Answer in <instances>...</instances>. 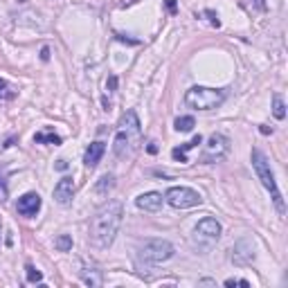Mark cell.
I'll use <instances>...</instances> for the list:
<instances>
[{
	"label": "cell",
	"instance_id": "obj_1",
	"mask_svg": "<svg viewBox=\"0 0 288 288\" xmlns=\"http://www.w3.org/2000/svg\"><path fill=\"white\" fill-rule=\"evenodd\" d=\"M122 218H124V207L120 200H108L94 212L92 220H90V241L97 248H108L115 241L117 232H120Z\"/></svg>",
	"mask_w": 288,
	"mask_h": 288
},
{
	"label": "cell",
	"instance_id": "obj_2",
	"mask_svg": "<svg viewBox=\"0 0 288 288\" xmlns=\"http://www.w3.org/2000/svg\"><path fill=\"white\" fill-rule=\"evenodd\" d=\"M225 102V90L220 88H205V86H194L184 92V104L194 110H212L218 108Z\"/></svg>",
	"mask_w": 288,
	"mask_h": 288
},
{
	"label": "cell",
	"instance_id": "obj_3",
	"mask_svg": "<svg viewBox=\"0 0 288 288\" xmlns=\"http://www.w3.org/2000/svg\"><path fill=\"white\" fill-rule=\"evenodd\" d=\"M252 166H254L256 176H259V180L264 182V187L270 192V198H272L274 207L279 210V214H284V212H286V205H284L282 192H279L277 182H274V176H272V171H270L268 160H266V156L259 151V148H254V151H252Z\"/></svg>",
	"mask_w": 288,
	"mask_h": 288
},
{
	"label": "cell",
	"instance_id": "obj_4",
	"mask_svg": "<svg viewBox=\"0 0 288 288\" xmlns=\"http://www.w3.org/2000/svg\"><path fill=\"white\" fill-rule=\"evenodd\" d=\"M140 256L144 261H151V264H160L174 256V246L164 238H148L140 246Z\"/></svg>",
	"mask_w": 288,
	"mask_h": 288
},
{
	"label": "cell",
	"instance_id": "obj_5",
	"mask_svg": "<svg viewBox=\"0 0 288 288\" xmlns=\"http://www.w3.org/2000/svg\"><path fill=\"white\" fill-rule=\"evenodd\" d=\"M164 198L176 210H189V207H196L202 202V196L192 187H171L164 194Z\"/></svg>",
	"mask_w": 288,
	"mask_h": 288
},
{
	"label": "cell",
	"instance_id": "obj_6",
	"mask_svg": "<svg viewBox=\"0 0 288 288\" xmlns=\"http://www.w3.org/2000/svg\"><path fill=\"white\" fill-rule=\"evenodd\" d=\"M228 151H230V140L225 138V135H220V133H214V135H210L205 148H202L200 162H205V164H210V162H218L220 158H225Z\"/></svg>",
	"mask_w": 288,
	"mask_h": 288
},
{
	"label": "cell",
	"instance_id": "obj_7",
	"mask_svg": "<svg viewBox=\"0 0 288 288\" xmlns=\"http://www.w3.org/2000/svg\"><path fill=\"white\" fill-rule=\"evenodd\" d=\"M220 236V225L216 218H202L200 223L196 225V241H202L205 246H212L214 241H218Z\"/></svg>",
	"mask_w": 288,
	"mask_h": 288
},
{
	"label": "cell",
	"instance_id": "obj_8",
	"mask_svg": "<svg viewBox=\"0 0 288 288\" xmlns=\"http://www.w3.org/2000/svg\"><path fill=\"white\" fill-rule=\"evenodd\" d=\"M16 210H18V214H22V216H36V212L40 210V196L34 192L25 194V196L18 198Z\"/></svg>",
	"mask_w": 288,
	"mask_h": 288
},
{
	"label": "cell",
	"instance_id": "obj_9",
	"mask_svg": "<svg viewBox=\"0 0 288 288\" xmlns=\"http://www.w3.org/2000/svg\"><path fill=\"white\" fill-rule=\"evenodd\" d=\"M72 196H74V182H72V178H61L56 182V187H54V200L58 205H68L72 200Z\"/></svg>",
	"mask_w": 288,
	"mask_h": 288
},
{
	"label": "cell",
	"instance_id": "obj_10",
	"mask_svg": "<svg viewBox=\"0 0 288 288\" xmlns=\"http://www.w3.org/2000/svg\"><path fill=\"white\" fill-rule=\"evenodd\" d=\"M135 205H138L140 210H144V212H158L162 207V194L146 192V194H142V196L135 198Z\"/></svg>",
	"mask_w": 288,
	"mask_h": 288
},
{
	"label": "cell",
	"instance_id": "obj_11",
	"mask_svg": "<svg viewBox=\"0 0 288 288\" xmlns=\"http://www.w3.org/2000/svg\"><path fill=\"white\" fill-rule=\"evenodd\" d=\"M104 151H106V144L104 142H92L88 148H86V156H84V164L88 166V169H92V166L99 164V160H102Z\"/></svg>",
	"mask_w": 288,
	"mask_h": 288
},
{
	"label": "cell",
	"instance_id": "obj_12",
	"mask_svg": "<svg viewBox=\"0 0 288 288\" xmlns=\"http://www.w3.org/2000/svg\"><path fill=\"white\" fill-rule=\"evenodd\" d=\"M122 130L128 135V140H130V135L140 138V120H138V115H135V110L124 112V117H122Z\"/></svg>",
	"mask_w": 288,
	"mask_h": 288
},
{
	"label": "cell",
	"instance_id": "obj_13",
	"mask_svg": "<svg viewBox=\"0 0 288 288\" xmlns=\"http://www.w3.org/2000/svg\"><path fill=\"white\" fill-rule=\"evenodd\" d=\"M200 142H202V138H200V135H194V140H192V142H184L182 146H178V148H174V151H171V156H174V160L187 162V156H184V153H187L189 148L198 146V144H200Z\"/></svg>",
	"mask_w": 288,
	"mask_h": 288
},
{
	"label": "cell",
	"instance_id": "obj_14",
	"mask_svg": "<svg viewBox=\"0 0 288 288\" xmlns=\"http://www.w3.org/2000/svg\"><path fill=\"white\" fill-rule=\"evenodd\" d=\"M174 126H176V130H180V133H189V130L196 126V122H194V117L184 115V117H178V120L174 122Z\"/></svg>",
	"mask_w": 288,
	"mask_h": 288
},
{
	"label": "cell",
	"instance_id": "obj_15",
	"mask_svg": "<svg viewBox=\"0 0 288 288\" xmlns=\"http://www.w3.org/2000/svg\"><path fill=\"white\" fill-rule=\"evenodd\" d=\"M81 277H84L86 284H90V286H102V274H99V270H81Z\"/></svg>",
	"mask_w": 288,
	"mask_h": 288
},
{
	"label": "cell",
	"instance_id": "obj_16",
	"mask_svg": "<svg viewBox=\"0 0 288 288\" xmlns=\"http://www.w3.org/2000/svg\"><path fill=\"white\" fill-rule=\"evenodd\" d=\"M272 112L277 120H284V117H286V106H284L282 94H272Z\"/></svg>",
	"mask_w": 288,
	"mask_h": 288
},
{
	"label": "cell",
	"instance_id": "obj_17",
	"mask_svg": "<svg viewBox=\"0 0 288 288\" xmlns=\"http://www.w3.org/2000/svg\"><path fill=\"white\" fill-rule=\"evenodd\" d=\"M14 97H16V88H12V86L0 76V99H14Z\"/></svg>",
	"mask_w": 288,
	"mask_h": 288
},
{
	"label": "cell",
	"instance_id": "obj_18",
	"mask_svg": "<svg viewBox=\"0 0 288 288\" xmlns=\"http://www.w3.org/2000/svg\"><path fill=\"white\" fill-rule=\"evenodd\" d=\"M36 142H48V144H54V146H58L61 144V138L58 135H48V133H36L34 135Z\"/></svg>",
	"mask_w": 288,
	"mask_h": 288
},
{
	"label": "cell",
	"instance_id": "obj_19",
	"mask_svg": "<svg viewBox=\"0 0 288 288\" xmlns=\"http://www.w3.org/2000/svg\"><path fill=\"white\" fill-rule=\"evenodd\" d=\"M54 246H56L61 252H68V250L72 248V238L68 236V234H61V236H58L56 241H54Z\"/></svg>",
	"mask_w": 288,
	"mask_h": 288
},
{
	"label": "cell",
	"instance_id": "obj_20",
	"mask_svg": "<svg viewBox=\"0 0 288 288\" xmlns=\"http://www.w3.org/2000/svg\"><path fill=\"white\" fill-rule=\"evenodd\" d=\"M27 282H32V284H36V282H40L43 279V274H40V270H36L32 264H27Z\"/></svg>",
	"mask_w": 288,
	"mask_h": 288
},
{
	"label": "cell",
	"instance_id": "obj_21",
	"mask_svg": "<svg viewBox=\"0 0 288 288\" xmlns=\"http://www.w3.org/2000/svg\"><path fill=\"white\" fill-rule=\"evenodd\" d=\"M225 286H243V288H248V286H250V282H246V279H228Z\"/></svg>",
	"mask_w": 288,
	"mask_h": 288
},
{
	"label": "cell",
	"instance_id": "obj_22",
	"mask_svg": "<svg viewBox=\"0 0 288 288\" xmlns=\"http://www.w3.org/2000/svg\"><path fill=\"white\" fill-rule=\"evenodd\" d=\"M106 184H108V187H112V176H104V178H102V184L97 187V192L102 194L104 189H106Z\"/></svg>",
	"mask_w": 288,
	"mask_h": 288
},
{
	"label": "cell",
	"instance_id": "obj_23",
	"mask_svg": "<svg viewBox=\"0 0 288 288\" xmlns=\"http://www.w3.org/2000/svg\"><path fill=\"white\" fill-rule=\"evenodd\" d=\"M205 14H207V16H210V22H212V25H216V27H218V25H220L218 16H216V14H214V12H210V9H207V12H205Z\"/></svg>",
	"mask_w": 288,
	"mask_h": 288
},
{
	"label": "cell",
	"instance_id": "obj_24",
	"mask_svg": "<svg viewBox=\"0 0 288 288\" xmlns=\"http://www.w3.org/2000/svg\"><path fill=\"white\" fill-rule=\"evenodd\" d=\"M106 88H108V92H112V90H115V88H117V76H110V79H108Z\"/></svg>",
	"mask_w": 288,
	"mask_h": 288
},
{
	"label": "cell",
	"instance_id": "obj_25",
	"mask_svg": "<svg viewBox=\"0 0 288 288\" xmlns=\"http://www.w3.org/2000/svg\"><path fill=\"white\" fill-rule=\"evenodd\" d=\"M0 200H7V187H4L2 178H0Z\"/></svg>",
	"mask_w": 288,
	"mask_h": 288
},
{
	"label": "cell",
	"instance_id": "obj_26",
	"mask_svg": "<svg viewBox=\"0 0 288 288\" xmlns=\"http://www.w3.org/2000/svg\"><path fill=\"white\" fill-rule=\"evenodd\" d=\"M166 9H169L171 14H176V0H166Z\"/></svg>",
	"mask_w": 288,
	"mask_h": 288
},
{
	"label": "cell",
	"instance_id": "obj_27",
	"mask_svg": "<svg viewBox=\"0 0 288 288\" xmlns=\"http://www.w3.org/2000/svg\"><path fill=\"white\" fill-rule=\"evenodd\" d=\"M40 58H43V61H48V58H50V50L48 48L40 50Z\"/></svg>",
	"mask_w": 288,
	"mask_h": 288
},
{
	"label": "cell",
	"instance_id": "obj_28",
	"mask_svg": "<svg viewBox=\"0 0 288 288\" xmlns=\"http://www.w3.org/2000/svg\"><path fill=\"white\" fill-rule=\"evenodd\" d=\"M56 169H61V171L68 169V162H66V160H58V162H56Z\"/></svg>",
	"mask_w": 288,
	"mask_h": 288
},
{
	"label": "cell",
	"instance_id": "obj_29",
	"mask_svg": "<svg viewBox=\"0 0 288 288\" xmlns=\"http://www.w3.org/2000/svg\"><path fill=\"white\" fill-rule=\"evenodd\" d=\"M148 153H158V146H156V142H148Z\"/></svg>",
	"mask_w": 288,
	"mask_h": 288
},
{
	"label": "cell",
	"instance_id": "obj_30",
	"mask_svg": "<svg viewBox=\"0 0 288 288\" xmlns=\"http://www.w3.org/2000/svg\"><path fill=\"white\" fill-rule=\"evenodd\" d=\"M254 4H256L259 9H264V7H266V0H254Z\"/></svg>",
	"mask_w": 288,
	"mask_h": 288
}]
</instances>
